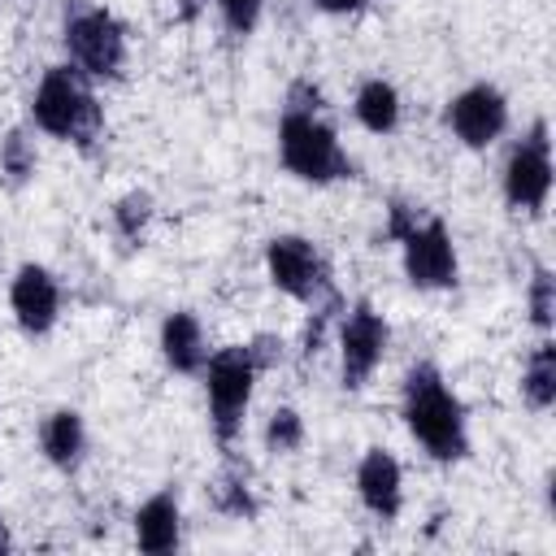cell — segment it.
<instances>
[{"mask_svg":"<svg viewBox=\"0 0 556 556\" xmlns=\"http://www.w3.org/2000/svg\"><path fill=\"white\" fill-rule=\"evenodd\" d=\"M265 269H269V282L278 287V291H287L291 300H300V304H308L313 313H339L343 308V300H339V291H334V278H330V265L321 261V252L308 243V239H300V235H278V239H269V248H265Z\"/></svg>","mask_w":556,"mask_h":556,"instance_id":"obj_5","label":"cell"},{"mask_svg":"<svg viewBox=\"0 0 556 556\" xmlns=\"http://www.w3.org/2000/svg\"><path fill=\"white\" fill-rule=\"evenodd\" d=\"M552 191V143L547 122H534L530 135L504 161V200L521 213H539Z\"/></svg>","mask_w":556,"mask_h":556,"instance_id":"obj_9","label":"cell"},{"mask_svg":"<svg viewBox=\"0 0 556 556\" xmlns=\"http://www.w3.org/2000/svg\"><path fill=\"white\" fill-rule=\"evenodd\" d=\"M521 400L534 408V413H547L556 404V348L543 339L530 361H526V374H521Z\"/></svg>","mask_w":556,"mask_h":556,"instance_id":"obj_17","label":"cell"},{"mask_svg":"<svg viewBox=\"0 0 556 556\" xmlns=\"http://www.w3.org/2000/svg\"><path fill=\"white\" fill-rule=\"evenodd\" d=\"M352 109H356V122L374 135H387L400 126V91L387 78H365Z\"/></svg>","mask_w":556,"mask_h":556,"instance_id":"obj_16","label":"cell"},{"mask_svg":"<svg viewBox=\"0 0 556 556\" xmlns=\"http://www.w3.org/2000/svg\"><path fill=\"white\" fill-rule=\"evenodd\" d=\"M148 213H152V208H148V195H139V191H135V195H126V200H117V208H113V226H117V235L135 243V239L143 235Z\"/></svg>","mask_w":556,"mask_h":556,"instance_id":"obj_21","label":"cell"},{"mask_svg":"<svg viewBox=\"0 0 556 556\" xmlns=\"http://www.w3.org/2000/svg\"><path fill=\"white\" fill-rule=\"evenodd\" d=\"M178 539H182L178 500H174L169 491H156V495L143 500L139 513H135V543H139V552L161 556V552H174Z\"/></svg>","mask_w":556,"mask_h":556,"instance_id":"obj_14","label":"cell"},{"mask_svg":"<svg viewBox=\"0 0 556 556\" xmlns=\"http://www.w3.org/2000/svg\"><path fill=\"white\" fill-rule=\"evenodd\" d=\"M400 408H404V426L408 434L443 465L465 460L469 456V430H465V408L460 400L447 391L443 374L430 361H417L404 374V391H400Z\"/></svg>","mask_w":556,"mask_h":556,"instance_id":"obj_1","label":"cell"},{"mask_svg":"<svg viewBox=\"0 0 556 556\" xmlns=\"http://www.w3.org/2000/svg\"><path fill=\"white\" fill-rule=\"evenodd\" d=\"M400 248H404V274L417 291L456 287V243H452V230L439 217L421 213L400 235Z\"/></svg>","mask_w":556,"mask_h":556,"instance_id":"obj_7","label":"cell"},{"mask_svg":"<svg viewBox=\"0 0 556 556\" xmlns=\"http://www.w3.org/2000/svg\"><path fill=\"white\" fill-rule=\"evenodd\" d=\"M0 169H4L13 182H22V178L35 174V143H30L22 130H9V135L0 139Z\"/></svg>","mask_w":556,"mask_h":556,"instance_id":"obj_20","label":"cell"},{"mask_svg":"<svg viewBox=\"0 0 556 556\" xmlns=\"http://www.w3.org/2000/svg\"><path fill=\"white\" fill-rule=\"evenodd\" d=\"M39 447H43L48 465H56V469H78V460H83V452H87V426H83V417H78L74 408L48 413L43 426H39Z\"/></svg>","mask_w":556,"mask_h":556,"instance_id":"obj_15","label":"cell"},{"mask_svg":"<svg viewBox=\"0 0 556 556\" xmlns=\"http://www.w3.org/2000/svg\"><path fill=\"white\" fill-rule=\"evenodd\" d=\"M213 508L226 513V517H256V495H252L243 469H226L213 482Z\"/></svg>","mask_w":556,"mask_h":556,"instance_id":"obj_18","label":"cell"},{"mask_svg":"<svg viewBox=\"0 0 556 556\" xmlns=\"http://www.w3.org/2000/svg\"><path fill=\"white\" fill-rule=\"evenodd\" d=\"M217 9H222V22H226L230 35H252L256 22H261L265 0H217Z\"/></svg>","mask_w":556,"mask_h":556,"instance_id":"obj_22","label":"cell"},{"mask_svg":"<svg viewBox=\"0 0 556 556\" xmlns=\"http://www.w3.org/2000/svg\"><path fill=\"white\" fill-rule=\"evenodd\" d=\"M552 313H556V295H552V274L547 269H534L530 278V317L539 330L552 326Z\"/></svg>","mask_w":556,"mask_h":556,"instance_id":"obj_23","label":"cell"},{"mask_svg":"<svg viewBox=\"0 0 556 556\" xmlns=\"http://www.w3.org/2000/svg\"><path fill=\"white\" fill-rule=\"evenodd\" d=\"M317 91L313 87H291V100L282 109L278 122V156L287 165V174L304 178V182H339L352 178V161L339 148L334 130L317 117Z\"/></svg>","mask_w":556,"mask_h":556,"instance_id":"obj_2","label":"cell"},{"mask_svg":"<svg viewBox=\"0 0 556 556\" xmlns=\"http://www.w3.org/2000/svg\"><path fill=\"white\" fill-rule=\"evenodd\" d=\"M387 339H391V330H387L382 313H374L365 300L343 313V321H339V378L348 391H361L374 378V369L387 356Z\"/></svg>","mask_w":556,"mask_h":556,"instance_id":"obj_8","label":"cell"},{"mask_svg":"<svg viewBox=\"0 0 556 556\" xmlns=\"http://www.w3.org/2000/svg\"><path fill=\"white\" fill-rule=\"evenodd\" d=\"M369 0H317V9L321 13H356V9H365Z\"/></svg>","mask_w":556,"mask_h":556,"instance_id":"obj_24","label":"cell"},{"mask_svg":"<svg viewBox=\"0 0 556 556\" xmlns=\"http://www.w3.org/2000/svg\"><path fill=\"white\" fill-rule=\"evenodd\" d=\"M30 117L43 135L52 139H70L78 148L96 143L104 117H100V104L87 87V74H78L74 65H52L39 87H35V100H30Z\"/></svg>","mask_w":556,"mask_h":556,"instance_id":"obj_3","label":"cell"},{"mask_svg":"<svg viewBox=\"0 0 556 556\" xmlns=\"http://www.w3.org/2000/svg\"><path fill=\"white\" fill-rule=\"evenodd\" d=\"M304 443V417L295 408H274L269 421H265V447L274 456H287Z\"/></svg>","mask_w":556,"mask_h":556,"instance_id":"obj_19","label":"cell"},{"mask_svg":"<svg viewBox=\"0 0 556 556\" xmlns=\"http://www.w3.org/2000/svg\"><path fill=\"white\" fill-rule=\"evenodd\" d=\"M9 304L26 334H48L61 313V287L43 265H22L9 287Z\"/></svg>","mask_w":556,"mask_h":556,"instance_id":"obj_11","label":"cell"},{"mask_svg":"<svg viewBox=\"0 0 556 556\" xmlns=\"http://www.w3.org/2000/svg\"><path fill=\"white\" fill-rule=\"evenodd\" d=\"M447 126L465 148H491L508 126V100L491 83H473L447 104Z\"/></svg>","mask_w":556,"mask_h":556,"instance_id":"obj_10","label":"cell"},{"mask_svg":"<svg viewBox=\"0 0 556 556\" xmlns=\"http://www.w3.org/2000/svg\"><path fill=\"white\" fill-rule=\"evenodd\" d=\"M356 495L361 504L378 517V521H395L400 504H404V478H400V460L382 447H369L356 465Z\"/></svg>","mask_w":556,"mask_h":556,"instance_id":"obj_12","label":"cell"},{"mask_svg":"<svg viewBox=\"0 0 556 556\" xmlns=\"http://www.w3.org/2000/svg\"><path fill=\"white\" fill-rule=\"evenodd\" d=\"M161 356L174 374H200L204 361H208V348H204V330H200V317L178 308L161 321Z\"/></svg>","mask_w":556,"mask_h":556,"instance_id":"obj_13","label":"cell"},{"mask_svg":"<svg viewBox=\"0 0 556 556\" xmlns=\"http://www.w3.org/2000/svg\"><path fill=\"white\" fill-rule=\"evenodd\" d=\"M70 65L87 78H122L126 70V26L100 4H74L65 13Z\"/></svg>","mask_w":556,"mask_h":556,"instance_id":"obj_6","label":"cell"},{"mask_svg":"<svg viewBox=\"0 0 556 556\" xmlns=\"http://www.w3.org/2000/svg\"><path fill=\"white\" fill-rule=\"evenodd\" d=\"M265 365L256 361L252 343H235V348H222L204 361V395H208V421H213V434L222 447H230L243 430V413L252 404V387H256V374Z\"/></svg>","mask_w":556,"mask_h":556,"instance_id":"obj_4","label":"cell"},{"mask_svg":"<svg viewBox=\"0 0 556 556\" xmlns=\"http://www.w3.org/2000/svg\"><path fill=\"white\" fill-rule=\"evenodd\" d=\"M13 547V539H9V526H4V517H0V552H9Z\"/></svg>","mask_w":556,"mask_h":556,"instance_id":"obj_25","label":"cell"}]
</instances>
